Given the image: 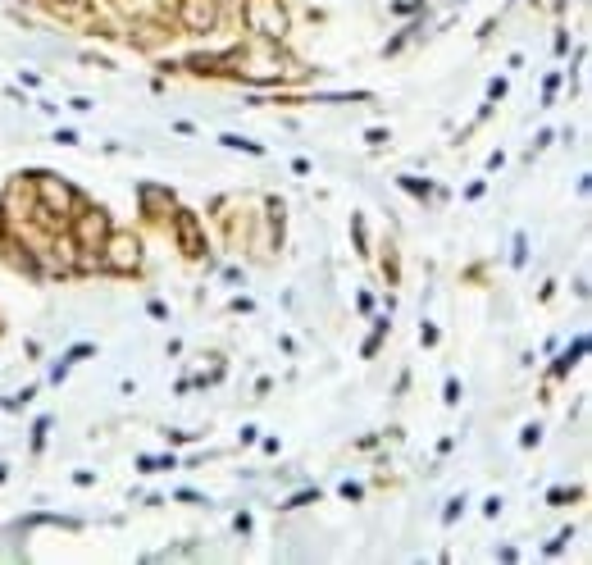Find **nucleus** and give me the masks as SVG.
<instances>
[{
    "label": "nucleus",
    "mask_w": 592,
    "mask_h": 565,
    "mask_svg": "<svg viewBox=\"0 0 592 565\" xmlns=\"http://www.w3.org/2000/svg\"><path fill=\"white\" fill-rule=\"evenodd\" d=\"M105 237H110V210H101V206L73 210V247L92 256V251L105 247Z\"/></svg>",
    "instance_id": "nucleus-1"
},
{
    "label": "nucleus",
    "mask_w": 592,
    "mask_h": 565,
    "mask_svg": "<svg viewBox=\"0 0 592 565\" xmlns=\"http://www.w3.org/2000/svg\"><path fill=\"white\" fill-rule=\"evenodd\" d=\"M401 187H406V192H415V196H429V183H415V178H401Z\"/></svg>",
    "instance_id": "nucleus-7"
},
{
    "label": "nucleus",
    "mask_w": 592,
    "mask_h": 565,
    "mask_svg": "<svg viewBox=\"0 0 592 565\" xmlns=\"http://www.w3.org/2000/svg\"><path fill=\"white\" fill-rule=\"evenodd\" d=\"M246 28L260 37H287V10L278 0H246Z\"/></svg>",
    "instance_id": "nucleus-4"
},
{
    "label": "nucleus",
    "mask_w": 592,
    "mask_h": 565,
    "mask_svg": "<svg viewBox=\"0 0 592 565\" xmlns=\"http://www.w3.org/2000/svg\"><path fill=\"white\" fill-rule=\"evenodd\" d=\"M306 502H319V493H296L292 502H283V506H306Z\"/></svg>",
    "instance_id": "nucleus-8"
},
{
    "label": "nucleus",
    "mask_w": 592,
    "mask_h": 565,
    "mask_svg": "<svg viewBox=\"0 0 592 565\" xmlns=\"http://www.w3.org/2000/svg\"><path fill=\"white\" fill-rule=\"evenodd\" d=\"M101 265L110 269V274H137L142 269V237L137 233H114L105 237V247H101Z\"/></svg>",
    "instance_id": "nucleus-2"
},
{
    "label": "nucleus",
    "mask_w": 592,
    "mask_h": 565,
    "mask_svg": "<svg viewBox=\"0 0 592 565\" xmlns=\"http://www.w3.org/2000/svg\"><path fill=\"white\" fill-rule=\"evenodd\" d=\"M178 28L192 37H210L219 28V0H178Z\"/></svg>",
    "instance_id": "nucleus-3"
},
{
    "label": "nucleus",
    "mask_w": 592,
    "mask_h": 565,
    "mask_svg": "<svg viewBox=\"0 0 592 565\" xmlns=\"http://www.w3.org/2000/svg\"><path fill=\"white\" fill-rule=\"evenodd\" d=\"M142 206H146V215H151V219H160L164 210L174 206V196L164 192V187H142Z\"/></svg>",
    "instance_id": "nucleus-6"
},
{
    "label": "nucleus",
    "mask_w": 592,
    "mask_h": 565,
    "mask_svg": "<svg viewBox=\"0 0 592 565\" xmlns=\"http://www.w3.org/2000/svg\"><path fill=\"white\" fill-rule=\"evenodd\" d=\"M174 237H178V251L187 260H201L205 256V228L196 219V210H174Z\"/></svg>",
    "instance_id": "nucleus-5"
}]
</instances>
